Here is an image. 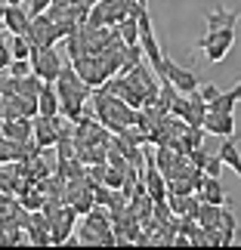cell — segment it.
I'll return each instance as SVG.
<instances>
[{
  "label": "cell",
  "instance_id": "obj_22",
  "mask_svg": "<svg viewBox=\"0 0 241 250\" xmlns=\"http://www.w3.org/2000/svg\"><path fill=\"white\" fill-rule=\"evenodd\" d=\"M217 93H219V86H214V83H204V86H201V83H198V96H201L204 102H210Z\"/></svg>",
  "mask_w": 241,
  "mask_h": 250
},
{
  "label": "cell",
  "instance_id": "obj_13",
  "mask_svg": "<svg viewBox=\"0 0 241 250\" xmlns=\"http://www.w3.org/2000/svg\"><path fill=\"white\" fill-rule=\"evenodd\" d=\"M34 124V133H37V146L46 148V146H56V139H59V130H56V118H37L31 121Z\"/></svg>",
  "mask_w": 241,
  "mask_h": 250
},
{
  "label": "cell",
  "instance_id": "obj_4",
  "mask_svg": "<svg viewBox=\"0 0 241 250\" xmlns=\"http://www.w3.org/2000/svg\"><path fill=\"white\" fill-rule=\"evenodd\" d=\"M31 71L41 78L44 83H53L56 78H59V71H62V59H59V53L53 50V46H44V50H31Z\"/></svg>",
  "mask_w": 241,
  "mask_h": 250
},
{
  "label": "cell",
  "instance_id": "obj_19",
  "mask_svg": "<svg viewBox=\"0 0 241 250\" xmlns=\"http://www.w3.org/2000/svg\"><path fill=\"white\" fill-rule=\"evenodd\" d=\"M207 173V176H219V173H223V161H219L217 155L214 158H204V167H201Z\"/></svg>",
  "mask_w": 241,
  "mask_h": 250
},
{
  "label": "cell",
  "instance_id": "obj_16",
  "mask_svg": "<svg viewBox=\"0 0 241 250\" xmlns=\"http://www.w3.org/2000/svg\"><path fill=\"white\" fill-rule=\"evenodd\" d=\"M207 111H235V96H232V90L217 93L214 99L207 102Z\"/></svg>",
  "mask_w": 241,
  "mask_h": 250
},
{
  "label": "cell",
  "instance_id": "obj_27",
  "mask_svg": "<svg viewBox=\"0 0 241 250\" xmlns=\"http://www.w3.org/2000/svg\"><path fill=\"white\" fill-rule=\"evenodd\" d=\"M0 37H3V25H0Z\"/></svg>",
  "mask_w": 241,
  "mask_h": 250
},
{
  "label": "cell",
  "instance_id": "obj_25",
  "mask_svg": "<svg viewBox=\"0 0 241 250\" xmlns=\"http://www.w3.org/2000/svg\"><path fill=\"white\" fill-rule=\"evenodd\" d=\"M3 9H6V3H0V19H3Z\"/></svg>",
  "mask_w": 241,
  "mask_h": 250
},
{
  "label": "cell",
  "instance_id": "obj_21",
  "mask_svg": "<svg viewBox=\"0 0 241 250\" xmlns=\"http://www.w3.org/2000/svg\"><path fill=\"white\" fill-rule=\"evenodd\" d=\"M105 22V13H102V3H96L93 6V13H90V31H93V28H99Z\"/></svg>",
  "mask_w": 241,
  "mask_h": 250
},
{
  "label": "cell",
  "instance_id": "obj_1",
  "mask_svg": "<svg viewBox=\"0 0 241 250\" xmlns=\"http://www.w3.org/2000/svg\"><path fill=\"white\" fill-rule=\"evenodd\" d=\"M53 86H56V93H59V111L68 121H78L81 105H84L87 96H90V86L78 78V71H74L71 65H62V71H59V78L53 81Z\"/></svg>",
  "mask_w": 241,
  "mask_h": 250
},
{
  "label": "cell",
  "instance_id": "obj_12",
  "mask_svg": "<svg viewBox=\"0 0 241 250\" xmlns=\"http://www.w3.org/2000/svg\"><path fill=\"white\" fill-rule=\"evenodd\" d=\"M146 195L152 198V201H164L167 198V179H164V173L161 170H155V167H146Z\"/></svg>",
  "mask_w": 241,
  "mask_h": 250
},
{
  "label": "cell",
  "instance_id": "obj_6",
  "mask_svg": "<svg viewBox=\"0 0 241 250\" xmlns=\"http://www.w3.org/2000/svg\"><path fill=\"white\" fill-rule=\"evenodd\" d=\"M198 201H204V204H217V207H229L232 201H229L226 188L219 186V176H207L204 173V182H201V188L195 191Z\"/></svg>",
  "mask_w": 241,
  "mask_h": 250
},
{
  "label": "cell",
  "instance_id": "obj_24",
  "mask_svg": "<svg viewBox=\"0 0 241 250\" xmlns=\"http://www.w3.org/2000/svg\"><path fill=\"white\" fill-rule=\"evenodd\" d=\"M232 96H235V102H241V83H235V86H232Z\"/></svg>",
  "mask_w": 241,
  "mask_h": 250
},
{
  "label": "cell",
  "instance_id": "obj_8",
  "mask_svg": "<svg viewBox=\"0 0 241 250\" xmlns=\"http://www.w3.org/2000/svg\"><path fill=\"white\" fill-rule=\"evenodd\" d=\"M204 19H207V31H217V28H235L238 19H241V6L238 9H223V6H214V9H204Z\"/></svg>",
  "mask_w": 241,
  "mask_h": 250
},
{
  "label": "cell",
  "instance_id": "obj_26",
  "mask_svg": "<svg viewBox=\"0 0 241 250\" xmlns=\"http://www.w3.org/2000/svg\"><path fill=\"white\" fill-rule=\"evenodd\" d=\"M6 3H22V0H6Z\"/></svg>",
  "mask_w": 241,
  "mask_h": 250
},
{
  "label": "cell",
  "instance_id": "obj_15",
  "mask_svg": "<svg viewBox=\"0 0 241 250\" xmlns=\"http://www.w3.org/2000/svg\"><path fill=\"white\" fill-rule=\"evenodd\" d=\"M210 43H229V46H232L235 43V28H217V31H207L195 46L204 50V46H210Z\"/></svg>",
  "mask_w": 241,
  "mask_h": 250
},
{
  "label": "cell",
  "instance_id": "obj_11",
  "mask_svg": "<svg viewBox=\"0 0 241 250\" xmlns=\"http://www.w3.org/2000/svg\"><path fill=\"white\" fill-rule=\"evenodd\" d=\"M37 114H44V118L59 114V93H56L53 83H44L41 93H37Z\"/></svg>",
  "mask_w": 241,
  "mask_h": 250
},
{
  "label": "cell",
  "instance_id": "obj_23",
  "mask_svg": "<svg viewBox=\"0 0 241 250\" xmlns=\"http://www.w3.org/2000/svg\"><path fill=\"white\" fill-rule=\"evenodd\" d=\"M50 6H53L50 0H31V16H37V13H46Z\"/></svg>",
  "mask_w": 241,
  "mask_h": 250
},
{
  "label": "cell",
  "instance_id": "obj_5",
  "mask_svg": "<svg viewBox=\"0 0 241 250\" xmlns=\"http://www.w3.org/2000/svg\"><path fill=\"white\" fill-rule=\"evenodd\" d=\"M204 133L210 136H232L235 133V114L232 111H207L204 121H201Z\"/></svg>",
  "mask_w": 241,
  "mask_h": 250
},
{
  "label": "cell",
  "instance_id": "obj_3",
  "mask_svg": "<svg viewBox=\"0 0 241 250\" xmlns=\"http://www.w3.org/2000/svg\"><path fill=\"white\" fill-rule=\"evenodd\" d=\"M161 65H164L161 81H167L176 93H192V90H198V74L192 71V68H182V65H176L167 53H161Z\"/></svg>",
  "mask_w": 241,
  "mask_h": 250
},
{
  "label": "cell",
  "instance_id": "obj_17",
  "mask_svg": "<svg viewBox=\"0 0 241 250\" xmlns=\"http://www.w3.org/2000/svg\"><path fill=\"white\" fill-rule=\"evenodd\" d=\"M6 74H13V78H25V74H31V59H13L6 65Z\"/></svg>",
  "mask_w": 241,
  "mask_h": 250
},
{
  "label": "cell",
  "instance_id": "obj_2",
  "mask_svg": "<svg viewBox=\"0 0 241 250\" xmlns=\"http://www.w3.org/2000/svg\"><path fill=\"white\" fill-rule=\"evenodd\" d=\"M96 114H99L102 127H111L114 133H121V130H127L130 124H133L136 108H130L121 96H111V93L99 90V93H96Z\"/></svg>",
  "mask_w": 241,
  "mask_h": 250
},
{
  "label": "cell",
  "instance_id": "obj_10",
  "mask_svg": "<svg viewBox=\"0 0 241 250\" xmlns=\"http://www.w3.org/2000/svg\"><path fill=\"white\" fill-rule=\"evenodd\" d=\"M238 139H241V133H235V139H232V136H223V142H219V151H217V158L223 161V167L235 170L238 176H241V151H238Z\"/></svg>",
  "mask_w": 241,
  "mask_h": 250
},
{
  "label": "cell",
  "instance_id": "obj_18",
  "mask_svg": "<svg viewBox=\"0 0 241 250\" xmlns=\"http://www.w3.org/2000/svg\"><path fill=\"white\" fill-rule=\"evenodd\" d=\"M22 204H25L28 210H41V207H44V198H41V188H37V191H25V198H22Z\"/></svg>",
  "mask_w": 241,
  "mask_h": 250
},
{
  "label": "cell",
  "instance_id": "obj_9",
  "mask_svg": "<svg viewBox=\"0 0 241 250\" xmlns=\"http://www.w3.org/2000/svg\"><path fill=\"white\" fill-rule=\"evenodd\" d=\"M28 22H31V16H28L22 6H19V3H6L0 25H3L9 34H25L28 31Z\"/></svg>",
  "mask_w": 241,
  "mask_h": 250
},
{
  "label": "cell",
  "instance_id": "obj_7",
  "mask_svg": "<svg viewBox=\"0 0 241 250\" xmlns=\"http://www.w3.org/2000/svg\"><path fill=\"white\" fill-rule=\"evenodd\" d=\"M0 130H3V139L9 142H28L34 133L31 118H0Z\"/></svg>",
  "mask_w": 241,
  "mask_h": 250
},
{
  "label": "cell",
  "instance_id": "obj_20",
  "mask_svg": "<svg viewBox=\"0 0 241 250\" xmlns=\"http://www.w3.org/2000/svg\"><path fill=\"white\" fill-rule=\"evenodd\" d=\"M13 62V53L6 46V37H0V71H6V65Z\"/></svg>",
  "mask_w": 241,
  "mask_h": 250
},
{
  "label": "cell",
  "instance_id": "obj_14",
  "mask_svg": "<svg viewBox=\"0 0 241 250\" xmlns=\"http://www.w3.org/2000/svg\"><path fill=\"white\" fill-rule=\"evenodd\" d=\"M87 229H93V232H99V235H111V216L102 210V204L87 210Z\"/></svg>",
  "mask_w": 241,
  "mask_h": 250
}]
</instances>
